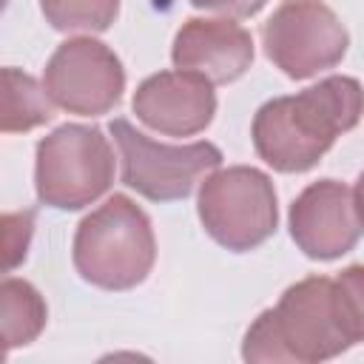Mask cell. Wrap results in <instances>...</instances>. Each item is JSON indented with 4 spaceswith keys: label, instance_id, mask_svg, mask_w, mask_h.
I'll list each match as a JSON object with an SVG mask.
<instances>
[{
    "label": "cell",
    "instance_id": "6da1fadb",
    "mask_svg": "<svg viewBox=\"0 0 364 364\" xmlns=\"http://www.w3.org/2000/svg\"><path fill=\"white\" fill-rule=\"evenodd\" d=\"M364 114V88L355 77L333 74L316 85L267 100L250 125L253 148L279 173H304Z\"/></svg>",
    "mask_w": 364,
    "mask_h": 364
},
{
    "label": "cell",
    "instance_id": "7a4b0ae2",
    "mask_svg": "<svg viewBox=\"0 0 364 364\" xmlns=\"http://www.w3.org/2000/svg\"><path fill=\"white\" fill-rule=\"evenodd\" d=\"M350 347L353 344L336 321L333 279L307 276L290 284L276 307L256 316L245 333L242 358L318 364L347 353Z\"/></svg>",
    "mask_w": 364,
    "mask_h": 364
},
{
    "label": "cell",
    "instance_id": "3957f363",
    "mask_svg": "<svg viewBox=\"0 0 364 364\" xmlns=\"http://www.w3.org/2000/svg\"><path fill=\"white\" fill-rule=\"evenodd\" d=\"M71 259L94 287L131 290L142 284L156 262V236L148 213L131 196L114 193L77 225Z\"/></svg>",
    "mask_w": 364,
    "mask_h": 364
},
{
    "label": "cell",
    "instance_id": "277c9868",
    "mask_svg": "<svg viewBox=\"0 0 364 364\" xmlns=\"http://www.w3.org/2000/svg\"><path fill=\"white\" fill-rule=\"evenodd\" d=\"M114 148L97 125L65 122L37 142V199L57 210H80L114 185Z\"/></svg>",
    "mask_w": 364,
    "mask_h": 364
},
{
    "label": "cell",
    "instance_id": "5b68a950",
    "mask_svg": "<svg viewBox=\"0 0 364 364\" xmlns=\"http://www.w3.org/2000/svg\"><path fill=\"white\" fill-rule=\"evenodd\" d=\"M205 233L233 253L264 245L279 228L273 179L253 165H230L205 176L196 202Z\"/></svg>",
    "mask_w": 364,
    "mask_h": 364
},
{
    "label": "cell",
    "instance_id": "8992f818",
    "mask_svg": "<svg viewBox=\"0 0 364 364\" xmlns=\"http://www.w3.org/2000/svg\"><path fill=\"white\" fill-rule=\"evenodd\" d=\"M119 162L122 185L151 202L188 199L202 176L222 165V151L213 142L165 145L136 131L125 117H114L108 125Z\"/></svg>",
    "mask_w": 364,
    "mask_h": 364
},
{
    "label": "cell",
    "instance_id": "52a82bcc",
    "mask_svg": "<svg viewBox=\"0 0 364 364\" xmlns=\"http://www.w3.org/2000/svg\"><path fill=\"white\" fill-rule=\"evenodd\" d=\"M267 60L290 80H307L338 65L350 34L321 0H284L262 28Z\"/></svg>",
    "mask_w": 364,
    "mask_h": 364
},
{
    "label": "cell",
    "instance_id": "ba28073f",
    "mask_svg": "<svg viewBox=\"0 0 364 364\" xmlns=\"http://www.w3.org/2000/svg\"><path fill=\"white\" fill-rule=\"evenodd\" d=\"M43 85L57 108L80 117H100L122 100L125 68L102 40L71 37L48 57Z\"/></svg>",
    "mask_w": 364,
    "mask_h": 364
},
{
    "label": "cell",
    "instance_id": "9c48e42d",
    "mask_svg": "<svg viewBox=\"0 0 364 364\" xmlns=\"http://www.w3.org/2000/svg\"><path fill=\"white\" fill-rule=\"evenodd\" d=\"M290 236L296 247L316 262H333L358 245L364 230L353 191L338 179L310 182L290 205Z\"/></svg>",
    "mask_w": 364,
    "mask_h": 364
},
{
    "label": "cell",
    "instance_id": "30bf717a",
    "mask_svg": "<svg viewBox=\"0 0 364 364\" xmlns=\"http://www.w3.org/2000/svg\"><path fill=\"white\" fill-rule=\"evenodd\" d=\"M142 125L165 136H193L213 122V82L193 71H156L145 77L131 100Z\"/></svg>",
    "mask_w": 364,
    "mask_h": 364
},
{
    "label": "cell",
    "instance_id": "8fae6325",
    "mask_svg": "<svg viewBox=\"0 0 364 364\" xmlns=\"http://www.w3.org/2000/svg\"><path fill=\"white\" fill-rule=\"evenodd\" d=\"M171 60L213 85L236 82L253 63V37L228 17H191L173 37Z\"/></svg>",
    "mask_w": 364,
    "mask_h": 364
},
{
    "label": "cell",
    "instance_id": "7c38bea8",
    "mask_svg": "<svg viewBox=\"0 0 364 364\" xmlns=\"http://www.w3.org/2000/svg\"><path fill=\"white\" fill-rule=\"evenodd\" d=\"M0 307H3V344H6V353H11L14 347L31 344L43 333V327L48 321L46 299L26 279H14V276L3 279V284H0Z\"/></svg>",
    "mask_w": 364,
    "mask_h": 364
},
{
    "label": "cell",
    "instance_id": "4fadbf2b",
    "mask_svg": "<svg viewBox=\"0 0 364 364\" xmlns=\"http://www.w3.org/2000/svg\"><path fill=\"white\" fill-rule=\"evenodd\" d=\"M0 77H3V117H0L3 134L31 131L37 125H46L54 117L46 85H40L31 74L14 65H6Z\"/></svg>",
    "mask_w": 364,
    "mask_h": 364
},
{
    "label": "cell",
    "instance_id": "5bb4252c",
    "mask_svg": "<svg viewBox=\"0 0 364 364\" xmlns=\"http://www.w3.org/2000/svg\"><path fill=\"white\" fill-rule=\"evenodd\" d=\"M46 23L57 31H108L119 14V0H40Z\"/></svg>",
    "mask_w": 364,
    "mask_h": 364
},
{
    "label": "cell",
    "instance_id": "9a60e30c",
    "mask_svg": "<svg viewBox=\"0 0 364 364\" xmlns=\"http://www.w3.org/2000/svg\"><path fill=\"white\" fill-rule=\"evenodd\" d=\"M333 310L350 344H364V264H350L333 279Z\"/></svg>",
    "mask_w": 364,
    "mask_h": 364
},
{
    "label": "cell",
    "instance_id": "2e32d148",
    "mask_svg": "<svg viewBox=\"0 0 364 364\" xmlns=\"http://www.w3.org/2000/svg\"><path fill=\"white\" fill-rule=\"evenodd\" d=\"M6 225V270H14L28 250L31 242V230H34V213L23 210V213H6L3 216Z\"/></svg>",
    "mask_w": 364,
    "mask_h": 364
},
{
    "label": "cell",
    "instance_id": "e0dca14e",
    "mask_svg": "<svg viewBox=\"0 0 364 364\" xmlns=\"http://www.w3.org/2000/svg\"><path fill=\"white\" fill-rule=\"evenodd\" d=\"M267 0H191V6L205 11H219L225 17H253L264 9Z\"/></svg>",
    "mask_w": 364,
    "mask_h": 364
},
{
    "label": "cell",
    "instance_id": "ac0fdd59",
    "mask_svg": "<svg viewBox=\"0 0 364 364\" xmlns=\"http://www.w3.org/2000/svg\"><path fill=\"white\" fill-rule=\"evenodd\" d=\"M353 199H355L358 219H361V225H364V171H361V176H358V182H355V188H353Z\"/></svg>",
    "mask_w": 364,
    "mask_h": 364
}]
</instances>
